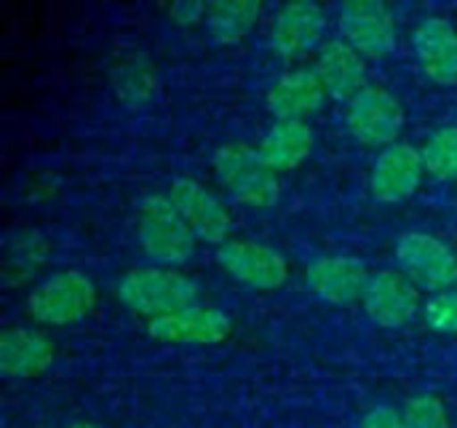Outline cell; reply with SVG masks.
Returning <instances> with one entry per match:
<instances>
[{
	"label": "cell",
	"instance_id": "obj_24",
	"mask_svg": "<svg viewBox=\"0 0 457 428\" xmlns=\"http://www.w3.org/2000/svg\"><path fill=\"white\" fill-rule=\"evenodd\" d=\"M115 88L123 97L126 105H142L145 99L153 97V75L145 67H123L120 75L115 78Z\"/></svg>",
	"mask_w": 457,
	"mask_h": 428
},
{
	"label": "cell",
	"instance_id": "obj_6",
	"mask_svg": "<svg viewBox=\"0 0 457 428\" xmlns=\"http://www.w3.org/2000/svg\"><path fill=\"white\" fill-rule=\"evenodd\" d=\"M345 123L361 145L391 147L396 145V137L404 126V110L391 91L380 86H367L348 102Z\"/></svg>",
	"mask_w": 457,
	"mask_h": 428
},
{
	"label": "cell",
	"instance_id": "obj_23",
	"mask_svg": "<svg viewBox=\"0 0 457 428\" xmlns=\"http://www.w3.org/2000/svg\"><path fill=\"white\" fill-rule=\"evenodd\" d=\"M423 322L434 332L457 335V292H439L431 295L423 306Z\"/></svg>",
	"mask_w": 457,
	"mask_h": 428
},
{
	"label": "cell",
	"instance_id": "obj_25",
	"mask_svg": "<svg viewBox=\"0 0 457 428\" xmlns=\"http://www.w3.org/2000/svg\"><path fill=\"white\" fill-rule=\"evenodd\" d=\"M359 428H404V421H402V413L396 407H388V405H378L372 407L361 426Z\"/></svg>",
	"mask_w": 457,
	"mask_h": 428
},
{
	"label": "cell",
	"instance_id": "obj_12",
	"mask_svg": "<svg viewBox=\"0 0 457 428\" xmlns=\"http://www.w3.org/2000/svg\"><path fill=\"white\" fill-rule=\"evenodd\" d=\"M423 174H426V164L418 147L391 145L378 155L372 166L370 190L380 204H402L418 193Z\"/></svg>",
	"mask_w": 457,
	"mask_h": 428
},
{
	"label": "cell",
	"instance_id": "obj_17",
	"mask_svg": "<svg viewBox=\"0 0 457 428\" xmlns=\"http://www.w3.org/2000/svg\"><path fill=\"white\" fill-rule=\"evenodd\" d=\"M316 75L321 78L332 99L351 102L367 88V64L364 56L345 40H329L316 56Z\"/></svg>",
	"mask_w": 457,
	"mask_h": 428
},
{
	"label": "cell",
	"instance_id": "obj_9",
	"mask_svg": "<svg viewBox=\"0 0 457 428\" xmlns=\"http://www.w3.org/2000/svg\"><path fill=\"white\" fill-rule=\"evenodd\" d=\"M340 32L361 56L380 59L396 48V21L378 0H351L340 8Z\"/></svg>",
	"mask_w": 457,
	"mask_h": 428
},
{
	"label": "cell",
	"instance_id": "obj_11",
	"mask_svg": "<svg viewBox=\"0 0 457 428\" xmlns=\"http://www.w3.org/2000/svg\"><path fill=\"white\" fill-rule=\"evenodd\" d=\"M361 303L378 327L399 330L418 314L420 290L402 271H378L372 273Z\"/></svg>",
	"mask_w": 457,
	"mask_h": 428
},
{
	"label": "cell",
	"instance_id": "obj_5",
	"mask_svg": "<svg viewBox=\"0 0 457 428\" xmlns=\"http://www.w3.org/2000/svg\"><path fill=\"white\" fill-rule=\"evenodd\" d=\"M396 263L399 271L420 290V292H450L457 281L455 252L436 236L412 231L396 241Z\"/></svg>",
	"mask_w": 457,
	"mask_h": 428
},
{
	"label": "cell",
	"instance_id": "obj_16",
	"mask_svg": "<svg viewBox=\"0 0 457 428\" xmlns=\"http://www.w3.org/2000/svg\"><path fill=\"white\" fill-rule=\"evenodd\" d=\"M54 365V343L48 335L13 327L0 335V373L11 381H32Z\"/></svg>",
	"mask_w": 457,
	"mask_h": 428
},
{
	"label": "cell",
	"instance_id": "obj_2",
	"mask_svg": "<svg viewBox=\"0 0 457 428\" xmlns=\"http://www.w3.org/2000/svg\"><path fill=\"white\" fill-rule=\"evenodd\" d=\"M222 188L244 206L270 209L278 204V174L265 164L260 150L249 145H225L212 158Z\"/></svg>",
	"mask_w": 457,
	"mask_h": 428
},
{
	"label": "cell",
	"instance_id": "obj_7",
	"mask_svg": "<svg viewBox=\"0 0 457 428\" xmlns=\"http://www.w3.org/2000/svg\"><path fill=\"white\" fill-rule=\"evenodd\" d=\"M217 263L222 271L236 279L238 284L257 290V292H273L278 290L287 276L289 265L281 252L273 247L257 244V241H228L217 252Z\"/></svg>",
	"mask_w": 457,
	"mask_h": 428
},
{
	"label": "cell",
	"instance_id": "obj_19",
	"mask_svg": "<svg viewBox=\"0 0 457 428\" xmlns=\"http://www.w3.org/2000/svg\"><path fill=\"white\" fill-rule=\"evenodd\" d=\"M257 150L276 174L292 172L311 155L313 131L305 121H276V126L262 137Z\"/></svg>",
	"mask_w": 457,
	"mask_h": 428
},
{
	"label": "cell",
	"instance_id": "obj_15",
	"mask_svg": "<svg viewBox=\"0 0 457 428\" xmlns=\"http://www.w3.org/2000/svg\"><path fill=\"white\" fill-rule=\"evenodd\" d=\"M415 54L423 72L439 86H457V29L442 16H428L415 29Z\"/></svg>",
	"mask_w": 457,
	"mask_h": 428
},
{
	"label": "cell",
	"instance_id": "obj_10",
	"mask_svg": "<svg viewBox=\"0 0 457 428\" xmlns=\"http://www.w3.org/2000/svg\"><path fill=\"white\" fill-rule=\"evenodd\" d=\"M233 332V322L225 311L212 306H193L171 316L153 319L147 324V335L158 343H179V346H214L228 340Z\"/></svg>",
	"mask_w": 457,
	"mask_h": 428
},
{
	"label": "cell",
	"instance_id": "obj_13",
	"mask_svg": "<svg viewBox=\"0 0 457 428\" xmlns=\"http://www.w3.org/2000/svg\"><path fill=\"white\" fill-rule=\"evenodd\" d=\"M327 27V13L321 5L297 0L287 3L270 24V48L284 59H297L319 46Z\"/></svg>",
	"mask_w": 457,
	"mask_h": 428
},
{
	"label": "cell",
	"instance_id": "obj_20",
	"mask_svg": "<svg viewBox=\"0 0 457 428\" xmlns=\"http://www.w3.org/2000/svg\"><path fill=\"white\" fill-rule=\"evenodd\" d=\"M260 3L257 0H217L206 8V29L220 46H236L241 43L254 21L260 19Z\"/></svg>",
	"mask_w": 457,
	"mask_h": 428
},
{
	"label": "cell",
	"instance_id": "obj_1",
	"mask_svg": "<svg viewBox=\"0 0 457 428\" xmlns=\"http://www.w3.org/2000/svg\"><path fill=\"white\" fill-rule=\"evenodd\" d=\"M118 298L129 311L153 322L198 306V287L190 276L155 265L129 271L118 284Z\"/></svg>",
	"mask_w": 457,
	"mask_h": 428
},
{
	"label": "cell",
	"instance_id": "obj_27",
	"mask_svg": "<svg viewBox=\"0 0 457 428\" xmlns=\"http://www.w3.org/2000/svg\"><path fill=\"white\" fill-rule=\"evenodd\" d=\"M67 428H99V426H94V424H86V421H78V424H70Z\"/></svg>",
	"mask_w": 457,
	"mask_h": 428
},
{
	"label": "cell",
	"instance_id": "obj_26",
	"mask_svg": "<svg viewBox=\"0 0 457 428\" xmlns=\"http://www.w3.org/2000/svg\"><path fill=\"white\" fill-rule=\"evenodd\" d=\"M206 8H209V5H204V3H198V0H179V3H174V5L169 8V16H171L177 24L187 27V24L204 21V19H206Z\"/></svg>",
	"mask_w": 457,
	"mask_h": 428
},
{
	"label": "cell",
	"instance_id": "obj_21",
	"mask_svg": "<svg viewBox=\"0 0 457 428\" xmlns=\"http://www.w3.org/2000/svg\"><path fill=\"white\" fill-rule=\"evenodd\" d=\"M420 153L428 174H434L436 180H457V126L434 131Z\"/></svg>",
	"mask_w": 457,
	"mask_h": 428
},
{
	"label": "cell",
	"instance_id": "obj_14",
	"mask_svg": "<svg viewBox=\"0 0 457 428\" xmlns=\"http://www.w3.org/2000/svg\"><path fill=\"white\" fill-rule=\"evenodd\" d=\"M311 292L329 306H353L364 298L370 284V271L356 257H321L308 268Z\"/></svg>",
	"mask_w": 457,
	"mask_h": 428
},
{
	"label": "cell",
	"instance_id": "obj_3",
	"mask_svg": "<svg viewBox=\"0 0 457 428\" xmlns=\"http://www.w3.org/2000/svg\"><path fill=\"white\" fill-rule=\"evenodd\" d=\"M139 241L145 255L161 268L182 265L193 257L195 236L174 209L169 196H150L139 209Z\"/></svg>",
	"mask_w": 457,
	"mask_h": 428
},
{
	"label": "cell",
	"instance_id": "obj_4",
	"mask_svg": "<svg viewBox=\"0 0 457 428\" xmlns=\"http://www.w3.org/2000/svg\"><path fill=\"white\" fill-rule=\"evenodd\" d=\"M96 303V287L83 271H62L37 284L27 298V314L48 327L83 322Z\"/></svg>",
	"mask_w": 457,
	"mask_h": 428
},
{
	"label": "cell",
	"instance_id": "obj_18",
	"mask_svg": "<svg viewBox=\"0 0 457 428\" xmlns=\"http://www.w3.org/2000/svg\"><path fill=\"white\" fill-rule=\"evenodd\" d=\"M327 99V88L316 70H289L268 91V110L276 121H305Z\"/></svg>",
	"mask_w": 457,
	"mask_h": 428
},
{
	"label": "cell",
	"instance_id": "obj_8",
	"mask_svg": "<svg viewBox=\"0 0 457 428\" xmlns=\"http://www.w3.org/2000/svg\"><path fill=\"white\" fill-rule=\"evenodd\" d=\"M169 198L195 239H201L206 244H217V247L228 244L233 220H230L228 209L222 206V201L206 185H201L198 180H190V177H179L171 182Z\"/></svg>",
	"mask_w": 457,
	"mask_h": 428
},
{
	"label": "cell",
	"instance_id": "obj_22",
	"mask_svg": "<svg viewBox=\"0 0 457 428\" xmlns=\"http://www.w3.org/2000/svg\"><path fill=\"white\" fill-rule=\"evenodd\" d=\"M402 421L404 428H453L445 402L434 394H418L407 399L402 410Z\"/></svg>",
	"mask_w": 457,
	"mask_h": 428
}]
</instances>
